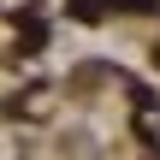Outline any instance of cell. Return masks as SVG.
I'll return each instance as SVG.
<instances>
[{"mask_svg":"<svg viewBox=\"0 0 160 160\" xmlns=\"http://www.w3.org/2000/svg\"><path fill=\"white\" fill-rule=\"evenodd\" d=\"M18 42H24V48H42V42H48V24H36V18H18Z\"/></svg>","mask_w":160,"mask_h":160,"instance_id":"1","label":"cell"},{"mask_svg":"<svg viewBox=\"0 0 160 160\" xmlns=\"http://www.w3.org/2000/svg\"><path fill=\"white\" fill-rule=\"evenodd\" d=\"M160 0H113V12H154Z\"/></svg>","mask_w":160,"mask_h":160,"instance_id":"2","label":"cell"},{"mask_svg":"<svg viewBox=\"0 0 160 160\" xmlns=\"http://www.w3.org/2000/svg\"><path fill=\"white\" fill-rule=\"evenodd\" d=\"M71 18H83V24H89V18H101V12H95V0H71Z\"/></svg>","mask_w":160,"mask_h":160,"instance_id":"3","label":"cell"}]
</instances>
